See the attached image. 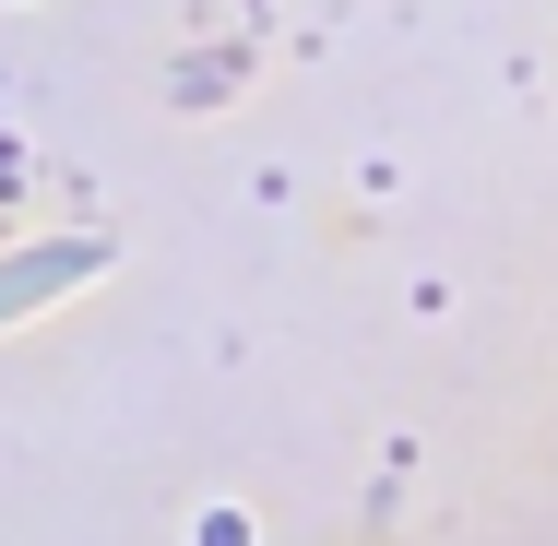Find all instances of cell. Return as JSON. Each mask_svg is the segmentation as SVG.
<instances>
[{"instance_id": "7a4b0ae2", "label": "cell", "mask_w": 558, "mask_h": 546, "mask_svg": "<svg viewBox=\"0 0 558 546\" xmlns=\"http://www.w3.org/2000/svg\"><path fill=\"white\" fill-rule=\"evenodd\" d=\"M0 191H12V179H0Z\"/></svg>"}, {"instance_id": "6da1fadb", "label": "cell", "mask_w": 558, "mask_h": 546, "mask_svg": "<svg viewBox=\"0 0 558 546\" xmlns=\"http://www.w3.org/2000/svg\"><path fill=\"white\" fill-rule=\"evenodd\" d=\"M119 250L108 238H24V250H0V332L36 321V310H60L72 286H96Z\"/></svg>"}]
</instances>
